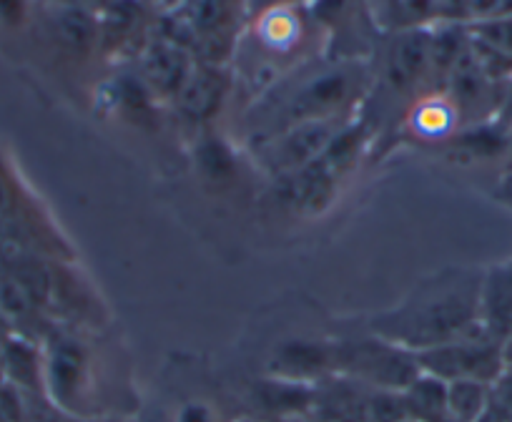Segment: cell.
<instances>
[{"instance_id": "5b68a950", "label": "cell", "mask_w": 512, "mask_h": 422, "mask_svg": "<svg viewBox=\"0 0 512 422\" xmlns=\"http://www.w3.org/2000/svg\"><path fill=\"white\" fill-rule=\"evenodd\" d=\"M417 357H420L422 372L440 377L445 382L480 380L492 385L505 367L502 345L487 337L485 330H477L472 335L460 337V340L447 342V345L432 347Z\"/></svg>"}, {"instance_id": "4fadbf2b", "label": "cell", "mask_w": 512, "mask_h": 422, "mask_svg": "<svg viewBox=\"0 0 512 422\" xmlns=\"http://www.w3.org/2000/svg\"><path fill=\"white\" fill-rule=\"evenodd\" d=\"M254 38L274 56L294 51L304 38V23L297 8H274L254 16Z\"/></svg>"}, {"instance_id": "44dd1931", "label": "cell", "mask_w": 512, "mask_h": 422, "mask_svg": "<svg viewBox=\"0 0 512 422\" xmlns=\"http://www.w3.org/2000/svg\"><path fill=\"white\" fill-rule=\"evenodd\" d=\"M304 3H309V0H244V11L254 18L264 11H274V8H299Z\"/></svg>"}, {"instance_id": "2e32d148", "label": "cell", "mask_w": 512, "mask_h": 422, "mask_svg": "<svg viewBox=\"0 0 512 422\" xmlns=\"http://www.w3.org/2000/svg\"><path fill=\"white\" fill-rule=\"evenodd\" d=\"M490 405V385L480 380L447 382V410L452 422H477Z\"/></svg>"}, {"instance_id": "30bf717a", "label": "cell", "mask_w": 512, "mask_h": 422, "mask_svg": "<svg viewBox=\"0 0 512 422\" xmlns=\"http://www.w3.org/2000/svg\"><path fill=\"white\" fill-rule=\"evenodd\" d=\"M269 375L307 385L327 380L334 375V342L299 340L282 345L269 362Z\"/></svg>"}, {"instance_id": "603a6c76", "label": "cell", "mask_w": 512, "mask_h": 422, "mask_svg": "<svg viewBox=\"0 0 512 422\" xmlns=\"http://www.w3.org/2000/svg\"><path fill=\"white\" fill-rule=\"evenodd\" d=\"M8 206H11V196H8L6 184H3V181H0V214H6Z\"/></svg>"}, {"instance_id": "9a60e30c", "label": "cell", "mask_w": 512, "mask_h": 422, "mask_svg": "<svg viewBox=\"0 0 512 422\" xmlns=\"http://www.w3.org/2000/svg\"><path fill=\"white\" fill-rule=\"evenodd\" d=\"M53 33L58 36L61 46H66L73 53L93 51L98 38H101V28H98L93 13L88 8L66 6V3L53 16Z\"/></svg>"}, {"instance_id": "ba28073f", "label": "cell", "mask_w": 512, "mask_h": 422, "mask_svg": "<svg viewBox=\"0 0 512 422\" xmlns=\"http://www.w3.org/2000/svg\"><path fill=\"white\" fill-rule=\"evenodd\" d=\"M229 93V76L221 63L199 61L174 98L176 109L191 124H204L219 114L221 103Z\"/></svg>"}, {"instance_id": "6da1fadb", "label": "cell", "mask_w": 512, "mask_h": 422, "mask_svg": "<svg viewBox=\"0 0 512 422\" xmlns=\"http://www.w3.org/2000/svg\"><path fill=\"white\" fill-rule=\"evenodd\" d=\"M480 287V269H442L422 279L397 307L374 314L369 320V332L417 355L460 340L482 330Z\"/></svg>"}, {"instance_id": "277c9868", "label": "cell", "mask_w": 512, "mask_h": 422, "mask_svg": "<svg viewBox=\"0 0 512 422\" xmlns=\"http://www.w3.org/2000/svg\"><path fill=\"white\" fill-rule=\"evenodd\" d=\"M334 375L349 377L374 390L402 392L422 375L420 357L407 347L372 335L334 342Z\"/></svg>"}, {"instance_id": "ffe728a7", "label": "cell", "mask_w": 512, "mask_h": 422, "mask_svg": "<svg viewBox=\"0 0 512 422\" xmlns=\"http://www.w3.org/2000/svg\"><path fill=\"white\" fill-rule=\"evenodd\" d=\"M495 126H500L505 134H510V131H512V76L505 81L502 96H500V101H497Z\"/></svg>"}, {"instance_id": "52a82bcc", "label": "cell", "mask_w": 512, "mask_h": 422, "mask_svg": "<svg viewBox=\"0 0 512 422\" xmlns=\"http://www.w3.org/2000/svg\"><path fill=\"white\" fill-rule=\"evenodd\" d=\"M194 66V56L181 43L169 36H161L151 41L141 53V83L151 96L174 101Z\"/></svg>"}, {"instance_id": "7a4b0ae2", "label": "cell", "mask_w": 512, "mask_h": 422, "mask_svg": "<svg viewBox=\"0 0 512 422\" xmlns=\"http://www.w3.org/2000/svg\"><path fill=\"white\" fill-rule=\"evenodd\" d=\"M367 88V68L357 61L339 63L299 78L292 91L277 101V114L269 116L262 141L282 134L297 124L327 119H347L362 91Z\"/></svg>"}, {"instance_id": "9c48e42d", "label": "cell", "mask_w": 512, "mask_h": 422, "mask_svg": "<svg viewBox=\"0 0 512 422\" xmlns=\"http://www.w3.org/2000/svg\"><path fill=\"white\" fill-rule=\"evenodd\" d=\"M432 68V33L410 28L392 41L384 63V78L395 91H412Z\"/></svg>"}, {"instance_id": "d6986e66", "label": "cell", "mask_w": 512, "mask_h": 422, "mask_svg": "<svg viewBox=\"0 0 512 422\" xmlns=\"http://www.w3.org/2000/svg\"><path fill=\"white\" fill-rule=\"evenodd\" d=\"M83 360L78 347L73 345H61L53 355L51 365V377H53V392H58L61 400H68V397L76 392L78 377H81Z\"/></svg>"}, {"instance_id": "ac0fdd59", "label": "cell", "mask_w": 512, "mask_h": 422, "mask_svg": "<svg viewBox=\"0 0 512 422\" xmlns=\"http://www.w3.org/2000/svg\"><path fill=\"white\" fill-rule=\"evenodd\" d=\"M470 38L475 43H480V46H485L487 51L512 61V13L480 18L472 26Z\"/></svg>"}, {"instance_id": "7c38bea8", "label": "cell", "mask_w": 512, "mask_h": 422, "mask_svg": "<svg viewBox=\"0 0 512 422\" xmlns=\"http://www.w3.org/2000/svg\"><path fill=\"white\" fill-rule=\"evenodd\" d=\"M256 402L264 407L269 420L277 417H294V415H309L314 402V385L307 382L282 380V377H272L256 385Z\"/></svg>"}, {"instance_id": "5bb4252c", "label": "cell", "mask_w": 512, "mask_h": 422, "mask_svg": "<svg viewBox=\"0 0 512 422\" xmlns=\"http://www.w3.org/2000/svg\"><path fill=\"white\" fill-rule=\"evenodd\" d=\"M407 420L412 422H452L447 410V382L422 372L415 382L400 392Z\"/></svg>"}, {"instance_id": "4316f807", "label": "cell", "mask_w": 512, "mask_h": 422, "mask_svg": "<svg viewBox=\"0 0 512 422\" xmlns=\"http://www.w3.org/2000/svg\"><path fill=\"white\" fill-rule=\"evenodd\" d=\"M241 422H251V420H241Z\"/></svg>"}, {"instance_id": "484cf974", "label": "cell", "mask_w": 512, "mask_h": 422, "mask_svg": "<svg viewBox=\"0 0 512 422\" xmlns=\"http://www.w3.org/2000/svg\"><path fill=\"white\" fill-rule=\"evenodd\" d=\"M149 422H164V417H161V415H156V417H151Z\"/></svg>"}, {"instance_id": "e0dca14e", "label": "cell", "mask_w": 512, "mask_h": 422, "mask_svg": "<svg viewBox=\"0 0 512 422\" xmlns=\"http://www.w3.org/2000/svg\"><path fill=\"white\" fill-rule=\"evenodd\" d=\"M460 124V111L450 96H432L417 103L415 114H412V126L427 139H442Z\"/></svg>"}, {"instance_id": "8992f818", "label": "cell", "mask_w": 512, "mask_h": 422, "mask_svg": "<svg viewBox=\"0 0 512 422\" xmlns=\"http://www.w3.org/2000/svg\"><path fill=\"white\" fill-rule=\"evenodd\" d=\"M344 126H347V119L307 121V124L292 126L259 144V161L274 179H282L319 159Z\"/></svg>"}, {"instance_id": "cb8c5ba5", "label": "cell", "mask_w": 512, "mask_h": 422, "mask_svg": "<svg viewBox=\"0 0 512 422\" xmlns=\"http://www.w3.org/2000/svg\"><path fill=\"white\" fill-rule=\"evenodd\" d=\"M269 422H319V420L312 415H294V417H277V420H269Z\"/></svg>"}, {"instance_id": "d4e9b609", "label": "cell", "mask_w": 512, "mask_h": 422, "mask_svg": "<svg viewBox=\"0 0 512 422\" xmlns=\"http://www.w3.org/2000/svg\"><path fill=\"white\" fill-rule=\"evenodd\" d=\"M505 161H507V171L512 174V131L507 134V149H505Z\"/></svg>"}, {"instance_id": "7402d4cb", "label": "cell", "mask_w": 512, "mask_h": 422, "mask_svg": "<svg viewBox=\"0 0 512 422\" xmlns=\"http://www.w3.org/2000/svg\"><path fill=\"white\" fill-rule=\"evenodd\" d=\"M176 422H214V417H211L209 407L191 402V405H186L184 410L179 412V420Z\"/></svg>"}, {"instance_id": "3957f363", "label": "cell", "mask_w": 512, "mask_h": 422, "mask_svg": "<svg viewBox=\"0 0 512 422\" xmlns=\"http://www.w3.org/2000/svg\"><path fill=\"white\" fill-rule=\"evenodd\" d=\"M244 0H176L164 36L204 63H221L236 43Z\"/></svg>"}, {"instance_id": "8fae6325", "label": "cell", "mask_w": 512, "mask_h": 422, "mask_svg": "<svg viewBox=\"0 0 512 422\" xmlns=\"http://www.w3.org/2000/svg\"><path fill=\"white\" fill-rule=\"evenodd\" d=\"M480 327L500 345L512 337V262L482 272Z\"/></svg>"}]
</instances>
